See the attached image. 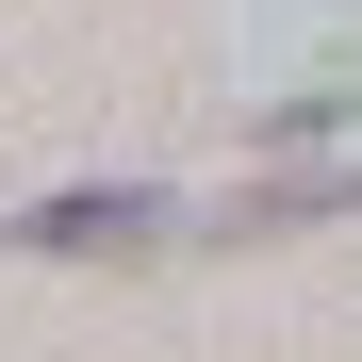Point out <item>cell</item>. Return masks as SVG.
<instances>
[{"instance_id":"1","label":"cell","mask_w":362,"mask_h":362,"mask_svg":"<svg viewBox=\"0 0 362 362\" xmlns=\"http://www.w3.org/2000/svg\"><path fill=\"white\" fill-rule=\"evenodd\" d=\"M0 247H17V264H148V247H214V214L148 198V181H66V198L0 214Z\"/></svg>"}]
</instances>
